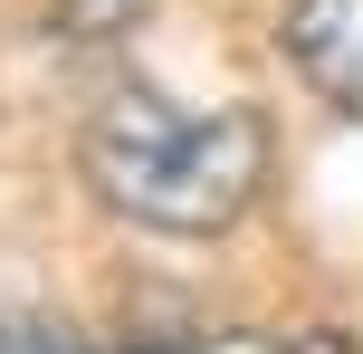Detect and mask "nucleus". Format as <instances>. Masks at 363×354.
Masks as SVG:
<instances>
[{"instance_id": "1", "label": "nucleus", "mask_w": 363, "mask_h": 354, "mask_svg": "<svg viewBox=\"0 0 363 354\" xmlns=\"http://www.w3.org/2000/svg\"><path fill=\"white\" fill-rule=\"evenodd\" d=\"M96 201L172 240H220L268 182V115L258 106H182L163 87H115L77 134Z\"/></svg>"}, {"instance_id": "2", "label": "nucleus", "mask_w": 363, "mask_h": 354, "mask_svg": "<svg viewBox=\"0 0 363 354\" xmlns=\"http://www.w3.org/2000/svg\"><path fill=\"white\" fill-rule=\"evenodd\" d=\"M287 57L335 115H363V0H287Z\"/></svg>"}, {"instance_id": "3", "label": "nucleus", "mask_w": 363, "mask_h": 354, "mask_svg": "<svg viewBox=\"0 0 363 354\" xmlns=\"http://www.w3.org/2000/svg\"><path fill=\"white\" fill-rule=\"evenodd\" d=\"M144 10H153V0H48V29L77 38V48H106V38H125Z\"/></svg>"}, {"instance_id": "4", "label": "nucleus", "mask_w": 363, "mask_h": 354, "mask_svg": "<svg viewBox=\"0 0 363 354\" xmlns=\"http://www.w3.org/2000/svg\"><path fill=\"white\" fill-rule=\"evenodd\" d=\"M0 354H106V345H86L67 316H38V306H0Z\"/></svg>"}, {"instance_id": "5", "label": "nucleus", "mask_w": 363, "mask_h": 354, "mask_svg": "<svg viewBox=\"0 0 363 354\" xmlns=\"http://www.w3.org/2000/svg\"><path fill=\"white\" fill-rule=\"evenodd\" d=\"M277 354H363V336H345V326H306V336H287Z\"/></svg>"}, {"instance_id": "6", "label": "nucleus", "mask_w": 363, "mask_h": 354, "mask_svg": "<svg viewBox=\"0 0 363 354\" xmlns=\"http://www.w3.org/2000/svg\"><path fill=\"white\" fill-rule=\"evenodd\" d=\"M191 354H277L268 336H211V345H191Z\"/></svg>"}]
</instances>
